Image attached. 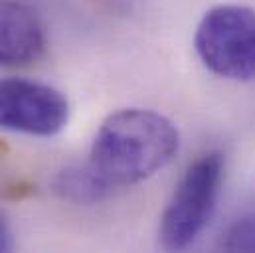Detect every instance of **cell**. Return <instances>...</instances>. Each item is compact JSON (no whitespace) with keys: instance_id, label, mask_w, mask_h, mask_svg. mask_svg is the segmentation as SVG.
<instances>
[{"instance_id":"obj_8","label":"cell","mask_w":255,"mask_h":253,"mask_svg":"<svg viewBox=\"0 0 255 253\" xmlns=\"http://www.w3.org/2000/svg\"><path fill=\"white\" fill-rule=\"evenodd\" d=\"M10 250H12V234L4 216L0 214V252H10Z\"/></svg>"},{"instance_id":"obj_6","label":"cell","mask_w":255,"mask_h":253,"mask_svg":"<svg viewBox=\"0 0 255 253\" xmlns=\"http://www.w3.org/2000/svg\"><path fill=\"white\" fill-rule=\"evenodd\" d=\"M56 192L73 204H97L113 194V188L93 170L89 162L64 168L56 178Z\"/></svg>"},{"instance_id":"obj_4","label":"cell","mask_w":255,"mask_h":253,"mask_svg":"<svg viewBox=\"0 0 255 253\" xmlns=\"http://www.w3.org/2000/svg\"><path fill=\"white\" fill-rule=\"evenodd\" d=\"M69 121L62 91L30 79H0V128L32 136H54Z\"/></svg>"},{"instance_id":"obj_1","label":"cell","mask_w":255,"mask_h":253,"mask_svg":"<svg viewBox=\"0 0 255 253\" xmlns=\"http://www.w3.org/2000/svg\"><path fill=\"white\" fill-rule=\"evenodd\" d=\"M178 148L180 134L170 119L130 107L101 123L87 162L115 190L150 178L176 156Z\"/></svg>"},{"instance_id":"obj_2","label":"cell","mask_w":255,"mask_h":253,"mask_svg":"<svg viewBox=\"0 0 255 253\" xmlns=\"http://www.w3.org/2000/svg\"><path fill=\"white\" fill-rule=\"evenodd\" d=\"M224 168V154L218 150L202 154L186 168L160 216L158 238L162 248L186 250L206 230L218 206Z\"/></svg>"},{"instance_id":"obj_7","label":"cell","mask_w":255,"mask_h":253,"mask_svg":"<svg viewBox=\"0 0 255 253\" xmlns=\"http://www.w3.org/2000/svg\"><path fill=\"white\" fill-rule=\"evenodd\" d=\"M220 246L226 252H255V216L242 218L230 226Z\"/></svg>"},{"instance_id":"obj_3","label":"cell","mask_w":255,"mask_h":253,"mask_svg":"<svg viewBox=\"0 0 255 253\" xmlns=\"http://www.w3.org/2000/svg\"><path fill=\"white\" fill-rule=\"evenodd\" d=\"M194 50L216 75L234 81L255 79V10L218 4L196 26Z\"/></svg>"},{"instance_id":"obj_5","label":"cell","mask_w":255,"mask_h":253,"mask_svg":"<svg viewBox=\"0 0 255 253\" xmlns=\"http://www.w3.org/2000/svg\"><path fill=\"white\" fill-rule=\"evenodd\" d=\"M44 50L46 30L38 14L18 0H0V67L30 65Z\"/></svg>"}]
</instances>
